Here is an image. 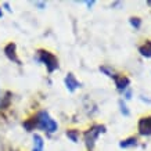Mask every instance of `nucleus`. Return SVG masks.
I'll return each instance as SVG.
<instances>
[{"label": "nucleus", "mask_w": 151, "mask_h": 151, "mask_svg": "<svg viewBox=\"0 0 151 151\" xmlns=\"http://www.w3.org/2000/svg\"><path fill=\"white\" fill-rule=\"evenodd\" d=\"M33 121H35V128L40 129V130L49 133V134L55 133V132H57V129H58L57 122L51 118L50 114H49L46 110L39 111V112L33 116Z\"/></svg>", "instance_id": "f257e3e1"}, {"label": "nucleus", "mask_w": 151, "mask_h": 151, "mask_svg": "<svg viewBox=\"0 0 151 151\" xmlns=\"http://www.w3.org/2000/svg\"><path fill=\"white\" fill-rule=\"evenodd\" d=\"M37 63H42V64H45L46 67L47 72L49 73H53L54 71L58 69V58L55 57L51 51L46 50V49H39L36 51V58H35Z\"/></svg>", "instance_id": "f03ea898"}, {"label": "nucleus", "mask_w": 151, "mask_h": 151, "mask_svg": "<svg viewBox=\"0 0 151 151\" xmlns=\"http://www.w3.org/2000/svg\"><path fill=\"white\" fill-rule=\"evenodd\" d=\"M107 132V128H105V125H101V124H96L90 126V128L87 129L85 134H83V140H85V146L89 151H93L94 148V144H96V140L99 139L100 134Z\"/></svg>", "instance_id": "7ed1b4c3"}, {"label": "nucleus", "mask_w": 151, "mask_h": 151, "mask_svg": "<svg viewBox=\"0 0 151 151\" xmlns=\"http://www.w3.org/2000/svg\"><path fill=\"white\" fill-rule=\"evenodd\" d=\"M3 51H4V55L10 60V61H13V63H15V64L21 65V60H19L18 53H17V45H15L14 42L7 43V45L4 46V49H3Z\"/></svg>", "instance_id": "20e7f679"}, {"label": "nucleus", "mask_w": 151, "mask_h": 151, "mask_svg": "<svg viewBox=\"0 0 151 151\" xmlns=\"http://www.w3.org/2000/svg\"><path fill=\"white\" fill-rule=\"evenodd\" d=\"M112 79H114V82H115V87H116V90H118L121 94H122L126 89H129L130 79H129L126 75H124V73H115Z\"/></svg>", "instance_id": "39448f33"}, {"label": "nucleus", "mask_w": 151, "mask_h": 151, "mask_svg": "<svg viewBox=\"0 0 151 151\" xmlns=\"http://www.w3.org/2000/svg\"><path fill=\"white\" fill-rule=\"evenodd\" d=\"M64 85H65V87H67V90H68L69 93H73L76 89H79V87L82 86V83L75 78V75H73L72 72H68L67 75H65Z\"/></svg>", "instance_id": "423d86ee"}, {"label": "nucleus", "mask_w": 151, "mask_h": 151, "mask_svg": "<svg viewBox=\"0 0 151 151\" xmlns=\"http://www.w3.org/2000/svg\"><path fill=\"white\" fill-rule=\"evenodd\" d=\"M137 129H139V134L151 136V116H143V118L139 119Z\"/></svg>", "instance_id": "0eeeda50"}, {"label": "nucleus", "mask_w": 151, "mask_h": 151, "mask_svg": "<svg viewBox=\"0 0 151 151\" xmlns=\"http://www.w3.org/2000/svg\"><path fill=\"white\" fill-rule=\"evenodd\" d=\"M33 147L32 151H43V147H45V140L42 137L39 133H33Z\"/></svg>", "instance_id": "6e6552de"}, {"label": "nucleus", "mask_w": 151, "mask_h": 151, "mask_svg": "<svg viewBox=\"0 0 151 151\" xmlns=\"http://www.w3.org/2000/svg\"><path fill=\"white\" fill-rule=\"evenodd\" d=\"M137 146V137L134 136H130L128 139H124L119 142V147L121 148H130V147H136Z\"/></svg>", "instance_id": "1a4fd4ad"}, {"label": "nucleus", "mask_w": 151, "mask_h": 151, "mask_svg": "<svg viewBox=\"0 0 151 151\" xmlns=\"http://www.w3.org/2000/svg\"><path fill=\"white\" fill-rule=\"evenodd\" d=\"M139 53L143 57H146V58H151V40L144 42V45H142L139 47Z\"/></svg>", "instance_id": "9d476101"}, {"label": "nucleus", "mask_w": 151, "mask_h": 151, "mask_svg": "<svg viewBox=\"0 0 151 151\" xmlns=\"http://www.w3.org/2000/svg\"><path fill=\"white\" fill-rule=\"evenodd\" d=\"M11 93L10 92H6L3 96H0V110H6L9 108L10 103H11Z\"/></svg>", "instance_id": "9b49d317"}, {"label": "nucleus", "mask_w": 151, "mask_h": 151, "mask_svg": "<svg viewBox=\"0 0 151 151\" xmlns=\"http://www.w3.org/2000/svg\"><path fill=\"white\" fill-rule=\"evenodd\" d=\"M65 134H67V137H68L72 143L79 142V130L78 129H68V130L65 132Z\"/></svg>", "instance_id": "f8f14e48"}, {"label": "nucleus", "mask_w": 151, "mask_h": 151, "mask_svg": "<svg viewBox=\"0 0 151 151\" xmlns=\"http://www.w3.org/2000/svg\"><path fill=\"white\" fill-rule=\"evenodd\" d=\"M118 107H119V111H121V114L124 115V116H129V115H130V111H129L128 105H126V103H125L124 99H121V100L118 101Z\"/></svg>", "instance_id": "ddd939ff"}, {"label": "nucleus", "mask_w": 151, "mask_h": 151, "mask_svg": "<svg viewBox=\"0 0 151 151\" xmlns=\"http://www.w3.org/2000/svg\"><path fill=\"white\" fill-rule=\"evenodd\" d=\"M22 126H24V129L27 130V132H32V130H35V121H33V118H28V119H25L22 122Z\"/></svg>", "instance_id": "4468645a"}, {"label": "nucleus", "mask_w": 151, "mask_h": 151, "mask_svg": "<svg viewBox=\"0 0 151 151\" xmlns=\"http://www.w3.org/2000/svg\"><path fill=\"white\" fill-rule=\"evenodd\" d=\"M100 72H103L105 75V76H108V78H114V75H115V72H114V69L111 68V67H108V65H101L100 68Z\"/></svg>", "instance_id": "2eb2a0df"}, {"label": "nucleus", "mask_w": 151, "mask_h": 151, "mask_svg": "<svg viewBox=\"0 0 151 151\" xmlns=\"http://www.w3.org/2000/svg\"><path fill=\"white\" fill-rule=\"evenodd\" d=\"M129 24H130L134 29H139L140 25H142V19L139 18V17H130V18H129Z\"/></svg>", "instance_id": "dca6fc26"}, {"label": "nucleus", "mask_w": 151, "mask_h": 151, "mask_svg": "<svg viewBox=\"0 0 151 151\" xmlns=\"http://www.w3.org/2000/svg\"><path fill=\"white\" fill-rule=\"evenodd\" d=\"M122 94H124L125 100H130V99H132V89H130V87H129V89H126Z\"/></svg>", "instance_id": "f3484780"}, {"label": "nucleus", "mask_w": 151, "mask_h": 151, "mask_svg": "<svg viewBox=\"0 0 151 151\" xmlns=\"http://www.w3.org/2000/svg\"><path fill=\"white\" fill-rule=\"evenodd\" d=\"M35 6H36L39 10L46 9V3H45V1H35Z\"/></svg>", "instance_id": "a211bd4d"}, {"label": "nucleus", "mask_w": 151, "mask_h": 151, "mask_svg": "<svg viewBox=\"0 0 151 151\" xmlns=\"http://www.w3.org/2000/svg\"><path fill=\"white\" fill-rule=\"evenodd\" d=\"M85 3H86V6L89 7V9H92L93 6L96 4V1H94V0H92V1H85Z\"/></svg>", "instance_id": "6ab92c4d"}, {"label": "nucleus", "mask_w": 151, "mask_h": 151, "mask_svg": "<svg viewBox=\"0 0 151 151\" xmlns=\"http://www.w3.org/2000/svg\"><path fill=\"white\" fill-rule=\"evenodd\" d=\"M3 7L6 9V11H9V13H11V9H10V4H9V3H3Z\"/></svg>", "instance_id": "aec40b11"}, {"label": "nucleus", "mask_w": 151, "mask_h": 151, "mask_svg": "<svg viewBox=\"0 0 151 151\" xmlns=\"http://www.w3.org/2000/svg\"><path fill=\"white\" fill-rule=\"evenodd\" d=\"M1 17H3V10L0 9V18H1Z\"/></svg>", "instance_id": "412c9836"}, {"label": "nucleus", "mask_w": 151, "mask_h": 151, "mask_svg": "<svg viewBox=\"0 0 151 151\" xmlns=\"http://www.w3.org/2000/svg\"><path fill=\"white\" fill-rule=\"evenodd\" d=\"M148 4H150V6H151V1H148Z\"/></svg>", "instance_id": "4be33fe9"}]
</instances>
